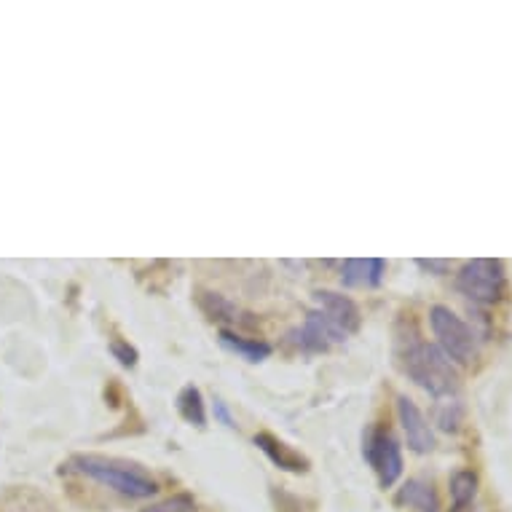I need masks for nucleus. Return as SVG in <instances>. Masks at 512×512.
Wrapping results in <instances>:
<instances>
[{
    "instance_id": "obj_12",
    "label": "nucleus",
    "mask_w": 512,
    "mask_h": 512,
    "mask_svg": "<svg viewBox=\"0 0 512 512\" xmlns=\"http://www.w3.org/2000/svg\"><path fill=\"white\" fill-rule=\"evenodd\" d=\"M220 344L226 346L228 352L239 354L247 362H263L271 354V346L258 338H244L236 336L231 330H220Z\"/></svg>"
},
{
    "instance_id": "obj_17",
    "label": "nucleus",
    "mask_w": 512,
    "mask_h": 512,
    "mask_svg": "<svg viewBox=\"0 0 512 512\" xmlns=\"http://www.w3.org/2000/svg\"><path fill=\"white\" fill-rule=\"evenodd\" d=\"M110 352H113V357H116L124 368H135L137 365V349L126 344V341H121V338H113V341H110Z\"/></svg>"
},
{
    "instance_id": "obj_19",
    "label": "nucleus",
    "mask_w": 512,
    "mask_h": 512,
    "mask_svg": "<svg viewBox=\"0 0 512 512\" xmlns=\"http://www.w3.org/2000/svg\"><path fill=\"white\" fill-rule=\"evenodd\" d=\"M421 266V269L427 271H435V274H448V269H451V263L448 261H416Z\"/></svg>"
},
{
    "instance_id": "obj_9",
    "label": "nucleus",
    "mask_w": 512,
    "mask_h": 512,
    "mask_svg": "<svg viewBox=\"0 0 512 512\" xmlns=\"http://www.w3.org/2000/svg\"><path fill=\"white\" fill-rule=\"evenodd\" d=\"M252 443L258 445L263 454L269 456L271 462L277 464V467H282V470L295 472V475H301V472L309 470V459H306V456H301L293 445H287L285 440H279V437L269 435V432L255 435L252 437Z\"/></svg>"
},
{
    "instance_id": "obj_15",
    "label": "nucleus",
    "mask_w": 512,
    "mask_h": 512,
    "mask_svg": "<svg viewBox=\"0 0 512 512\" xmlns=\"http://www.w3.org/2000/svg\"><path fill=\"white\" fill-rule=\"evenodd\" d=\"M199 306L207 311V317L218 319V322H242L239 319V309H236L234 303L226 301L223 295L218 293H202L199 295Z\"/></svg>"
},
{
    "instance_id": "obj_5",
    "label": "nucleus",
    "mask_w": 512,
    "mask_h": 512,
    "mask_svg": "<svg viewBox=\"0 0 512 512\" xmlns=\"http://www.w3.org/2000/svg\"><path fill=\"white\" fill-rule=\"evenodd\" d=\"M362 456L376 470L381 488H392L403 475V451L389 429H368V435L362 437Z\"/></svg>"
},
{
    "instance_id": "obj_1",
    "label": "nucleus",
    "mask_w": 512,
    "mask_h": 512,
    "mask_svg": "<svg viewBox=\"0 0 512 512\" xmlns=\"http://www.w3.org/2000/svg\"><path fill=\"white\" fill-rule=\"evenodd\" d=\"M70 467L86 478L97 480L100 486L113 488L118 494L132 496V499H151L159 491V483H156V478H151V472L143 470L140 464L124 462V459L78 454L70 459Z\"/></svg>"
},
{
    "instance_id": "obj_8",
    "label": "nucleus",
    "mask_w": 512,
    "mask_h": 512,
    "mask_svg": "<svg viewBox=\"0 0 512 512\" xmlns=\"http://www.w3.org/2000/svg\"><path fill=\"white\" fill-rule=\"evenodd\" d=\"M314 303H317V311H322L325 317L344 330L346 336L349 333H357L360 330V309L352 298H346L341 293H333V290H317L314 293Z\"/></svg>"
},
{
    "instance_id": "obj_18",
    "label": "nucleus",
    "mask_w": 512,
    "mask_h": 512,
    "mask_svg": "<svg viewBox=\"0 0 512 512\" xmlns=\"http://www.w3.org/2000/svg\"><path fill=\"white\" fill-rule=\"evenodd\" d=\"M215 419H218L220 424L231 427V429L236 427L234 419H231V413H228V408H226V403H223V400H215Z\"/></svg>"
},
{
    "instance_id": "obj_7",
    "label": "nucleus",
    "mask_w": 512,
    "mask_h": 512,
    "mask_svg": "<svg viewBox=\"0 0 512 512\" xmlns=\"http://www.w3.org/2000/svg\"><path fill=\"white\" fill-rule=\"evenodd\" d=\"M397 416H400L405 440H408V448H411V451H416V454H429V451H435V432H432L429 421L424 419V413L419 411V405L413 403L411 397H397Z\"/></svg>"
},
{
    "instance_id": "obj_11",
    "label": "nucleus",
    "mask_w": 512,
    "mask_h": 512,
    "mask_svg": "<svg viewBox=\"0 0 512 512\" xmlns=\"http://www.w3.org/2000/svg\"><path fill=\"white\" fill-rule=\"evenodd\" d=\"M397 504L413 512H440V496L429 480L413 478L397 491Z\"/></svg>"
},
{
    "instance_id": "obj_13",
    "label": "nucleus",
    "mask_w": 512,
    "mask_h": 512,
    "mask_svg": "<svg viewBox=\"0 0 512 512\" xmlns=\"http://www.w3.org/2000/svg\"><path fill=\"white\" fill-rule=\"evenodd\" d=\"M177 411H180V416H183L188 424H194V427L199 429L207 427V408H204V397L194 384L183 387V392L177 395Z\"/></svg>"
},
{
    "instance_id": "obj_2",
    "label": "nucleus",
    "mask_w": 512,
    "mask_h": 512,
    "mask_svg": "<svg viewBox=\"0 0 512 512\" xmlns=\"http://www.w3.org/2000/svg\"><path fill=\"white\" fill-rule=\"evenodd\" d=\"M405 373L411 376L413 384L427 389L437 400H454L459 392V373L454 362L445 357V352L435 344H413L403 357Z\"/></svg>"
},
{
    "instance_id": "obj_3",
    "label": "nucleus",
    "mask_w": 512,
    "mask_h": 512,
    "mask_svg": "<svg viewBox=\"0 0 512 512\" xmlns=\"http://www.w3.org/2000/svg\"><path fill=\"white\" fill-rule=\"evenodd\" d=\"M429 325L435 330L440 349H443L448 360L459 362V365H472L478 360V336H475V330L462 317H456L448 306H432Z\"/></svg>"
},
{
    "instance_id": "obj_10",
    "label": "nucleus",
    "mask_w": 512,
    "mask_h": 512,
    "mask_svg": "<svg viewBox=\"0 0 512 512\" xmlns=\"http://www.w3.org/2000/svg\"><path fill=\"white\" fill-rule=\"evenodd\" d=\"M387 274L384 258H349L341 266V282L346 287H378Z\"/></svg>"
},
{
    "instance_id": "obj_14",
    "label": "nucleus",
    "mask_w": 512,
    "mask_h": 512,
    "mask_svg": "<svg viewBox=\"0 0 512 512\" xmlns=\"http://www.w3.org/2000/svg\"><path fill=\"white\" fill-rule=\"evenodd\" d=\"M478 494V475L470 470L456 472L454 478H451V499H454V510L464 512L472 504Z\"/></svg>"
},
{
    "instance_id": "obj_16",
    "label": "nucleus",
    "mask_w": 512,
    "mask_h": 512,
    "mask_svg": "<svg viewBox=\"0 0 512 512\" xmlns=\"http://www.w3.org/2000/svg\"><path fill=\"white\" fill-rule=\"evenodd\" d=\"M194 510V499L188 494H177V496H169L164 502L159 504H151V507H145L140 512H191Z\"/></svg>"
},
{
    "instance_id": "obj_6",
    "label": "nucleus",
    "mask_w": 512,
    "mask_h": 512,
    "mask_svg": "<svg viewBox=\"0 0 512 512\" xmlns=\"http://www.w3.org/2000/svg\"><path fill=\"white\" fill-rule=\"evenodd\" d=\"M290 338L301 346L303 352H328L330 346L344 344L346 333L338 325H333L322 311L314 309L303 322V328L290 333Z\"/></svg>"
},
{
    "instance_id": "obj_4",
    "label": "nucleus",
    "mask_w": 512,
    "mask_h": 512,
    "mask_svg": "<svg viewBox=\"0 0 512 512\" xmlns=\"http://www.w3.org/2000/svg\"><path fill=\"white\" fill-rule=\"evenodd\" d=\"M456 287L470 301L483 303V306L502 301L504 290H507V274H504L502 261L478 258V261L464 263V269L456 277Z\"/></svg>"
}]
</instances>
